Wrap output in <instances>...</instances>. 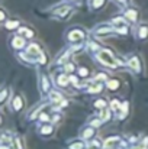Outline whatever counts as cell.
Instances as JSON below:
<instances>
[{"mask_svg": "<svg viewBox=\"0 0 148 149\" xmlns=\"http://www.w3.org/2000/svg\"><path fill=\"white\" fill-rule=\"evenodd\" d=\"M97 59L102 62V64L107 65V67H116V65H118V61L113 58V55H112L107 49L100 51L97 54Z\"/></svg>", "mask_w": 148, "mask_h": 149, "instance_id": "1", "label": "cell"}, {"mask_svg": "<svg viewBox=\"0 0 148 149\" xmlns=\"http://www.w3.org/2000/svg\"><path fill=\"white\" fill-rule=\"evenodd\" d=\"M84 38V35H83V32L81 31H79V29H74L73 32H70V36H68V39L73 42V41H81Z\"/></svg>", "mask_w": 148, "mask_h": 149, "instance_id": "2", "label": "cell"}, {"mask_svg": "<svg viewBox=\"0 0 148 149\" xmlns=\"http://www.w3.org/2000/svg\"><path fill=\"white\" fill-rule=\"evenodd\" d=\"M128 65L132 68V70H135V71H140L141 70V65H140V59L137 58V56H132L129 61H128Z\"/></svg>", "mask_w": 148, "mask_h": 149, "instance_id": "3", "label": "cell"}, {"mask_svg": "<svg viewBox=\"0 0 148 149\" xmlns=\"http://www.w3.org/2000/svg\"><path fill=\"white\" fill-rule=\"evenodd\" d=\"M68 81H70V77H67L65 74H61V75L57 77V84L61 86V87H65L68 84Z\"/></svg>", "mask_w": 148, "mask_h": 149, "instance_id": "4", "label": "cell"}, {"mask_svg": "<svg viewBox=\"0 0 148 149\" xmlns=\"http://www.w3.org/2000/svg\"><path fill=\"white\" fill-rule=\"evenodd\" d=\"M39 52H41V49H39V47H38L36 44H31V45L28 47V54H29V55H34V56H35V55H38Z\"/></svg>", "mask_w": 148, "mask_h": 149, "instance_id": "5", "label": "cell"}, {"mask_svg": "<svg viewBox=\"0 0 148 149\" xmlns=\"http://www.w3.org/2000/svg\"><path fill=\"white\" fill-rule=\"evenodd\" d=\"M12 45H13L15 48H22V47L25 45V41H23V38H20V36H15L13 41H12Z\"/></svg>", "mask_w": 148, "mask_h": 149, "instance_id": "6", "label": "cell"}, {"mask_svg": "<svg viewBox=\"0 0 148 149\" xmlns=\"http://www.w3.org/2000/svg\"><path fill=\"white\" fill-rule=\"evenodd\" d=\"M137 10H134V9H131V10H128L126 13H125V17L128 19V20H131V22H135L137 20Z\"/></svg>", "mask_w": 148, "mask_h": 149, "instance_id": "7", "label": "cell"}, {"mask_svg": "<svg viewBox=\"0 0 148 149\" xmlns=\"http://www.w3.org/2000/svg\"><path fill=\"white\" fill-rule=\"evenodd\" d=\"M112 31H113V29H112L110 26H102L100 29L96 31V35H97V36H103V35H106V33H110Z\"/></svg>", "mask_w": 148, "mask_h": 149, "instance_id": "8", "label": "cell"}, {"mask_svg": "<svg viewBox=\"0 0 148 149\" xmlns=\"http://www.w3.org/2000/svg\"><path fill=\"white\" fill-rule=\"evenodd\" d=\"M116 143H118V138H109V139H106V142H105V148L112 149Z\"/></svg>", "mask_w": 148, "mask_h": 149, "instance_id": "9", "label": "cell"}, {"mask_svg": "<svg viewBox=\"0 0 148 149\" xmlns=\"http://www.w3.org/2000/svg\"><path fill=\"white\" fill-rule=\"evenodd\" d=\"M138 35H140V38H147L148 35V26L147 25H142V26H140V29H138Z\"/></svg>", "mask_w": 148, "mask_h": 149, "instance_id": "10", "label": "cell"}, {"mask_svg": "<svg viewBox=\"0 0 148 149\" xmlns=\"http://www.w3.org/2000/svg\"><path fill=\"white\" fill-rule=\"evenodd\" d=\"M106 86H107L109 90H116V88L119 87V81H118V80H109Z\"/></svg>", "mask_w": 148, "mask_h": 149, "instance_id": "11", "label": "cell"}, {"mask_svg": "<svg viewBox=\"0 0 148 149\" xmlns=\"http://www.w3.org/2000/svg\"><path fill=\"white\" fill-rule=\"evenodd\" d=\"M49 99L52 101H55V103H58V101H61V94L58 91H51L49 93Z\"/></svg>", "mask_w": 148, "mask_h": 149, "instance_id": "12", "label": "cell"}, {"mask_svg": "<svg viewBox=\"0 0 148 149\" xmlns=\"http://www.w3.org/2000/svg\"><path fill=\"white\" fill-rule=\"evenodd\" d=\"M20 107H22V97H16L15 99V101H13V109L18 111V110H20Z\"/></svg>", "mask_w": 148, "mask_h": 149, "instance_id": "13", "label": "cell"}, {"mask_svg": "<svg viewBox=\"0 0 148 149\" xmlns=\"http://www.w3.org/2000/svg\"><path fill=\"white\" fill-rule=\"evenodd\" d=\"M7 29H16V28H19V22L18 20H10L9 23H6L4 25Z\"/></svg>", "mask_w": 148, "mask_h": 149, "instance_id": "14", "label": "cell"}, {"mask_svg": "<svg viewBox=\"0 0 148 149\" xmlns=\"http://www.w3.org/2000/svg\"><path fill=\"white\" fill-rule=\"evenodd\" d=\"M121 106H122V104H121L118 100H112V103H110V109H112L113 111L119 110V109H121Z\"/></svg>", "mask_w": 148, "mask_h": 149, "instance_id": "15", "label": "cell"}, {"mask_svg": "<svg viewBox=\"0 0 148 149\" xmlns=\"http://www.w3.org/2000/svg\"><path fill=\"white\" fill-rule=\"evenodd\" d=\"M93 133H95V130H93V127H89V129H86L84 132H83V138L84 139H87V138H90V136H93Z\"/></svg>", "mask_w": 148, "mask_h": 149, "instance_id": "16", "label": "cell"}, {"mask_svg": "<svg viewBox=\"0 0 148 149\" xmlns=\"http://www.w3.org/2000/svg\"><path fill=\"white\" fill-rule=\"evenodd\" d=\"M121 109H122V113H121V119L122 117H125V114H126V111H128V101H123L122 103V106H121Z\"/></svg>", "mask_w": 148, "mask_h": 149, "instance_id": "17", "label": "cell"}, {"mask_svg": "<svg viewBox=\"0 0 148 149\" xmlns=\"http://www.w3.org/2000/svg\"><path fill=\"white\" fill-rule=\"evenodd\" d=\"M109 117H110V116H109V110H107V109H103L102 113H100V119L106 122V120H109Z\"/></svg>", "mask_w": 148, "mask_h": 149, "instance_id": "18", "label": "cell"}, {"mask_svg": "<svg viewBox=\"0 0 148 149\" xmlns=\"http://www.w3.org/2000/svg\"><path fill=\"white\" fill-rule=\"evenodd\" d=\"M105 1H106V0H93V1H92V7H93V9H99Z\"/></svg>", "mask_w": 148, "mask_h": 149, "instance_id": "19", "label": "cell"}, {"mask_svg": "<svg viewBox=\"0 0 148 149\" xmlns=\"http://www.w3.org/2000/svg\"><path fill=\"white\" fill-rule=\"evenodd\" d=\"M49 88V83L47 77H42V91H47Z\"/></svg>", "mask_w": 148, "mask_h": 149, "instance_id": "20", "label": "cell"}, {"mask_svg": "<svg viewBox=\"0 0 148 149\" xmlns=\"http://www.w3.org/2000/svg\"><path fill=\"white\" fill-rule=\"evenodd\" d=\"M52 132V126H42V129H41V133H44V135H49Z\"/></svg>", "mask_w": 148, "mask_h": 149, "instance_id": "21", "label": "cell"}, {"mask_svg": "<svg viewBox=\"0 0 148 149\" xmlns=\"http://www.w3.org/2000/svg\"><path fill=\"white\" fill-rule=\"evenodd\" d=\"M20 33H26L28 38H32V36H34L32 31H29V29H26V28H20Z\"/></svg>", "mask_w": 148, "mask_h": 149, "instance_id": "22", "label": "cell"}, {"mask_svg": "<svg viewBox=\"0 0 148 149\" xmlns=\"http://www.w3.org/2000/svg\"><path fill=\"white\" fill-rule=\"evenodd\" d=\"M95 106L99 107V109H105V107H106V101H105V100H97V101L95 103Z\"/></svg>", "mask_w": 148, "mask_h": 149, "instance_id": "23", "label": "cell"}, {"mask_svg": "<svg viewBox=\"0 0 148 149\" xmlns=\"http://www.w3.org/2000/svg\"><path fill=\"white\" fill-rule=\"evenodd\" d=\"M65 71L71 74V72L74 71V64H73V62H70V64H67V65H65Z\"/></svg>", "mask_w": 148, "mask_h": 149, "instance_id": "24", "label": "cell"}, {"mask_svg": "<svg viewBox=\"0 0 148 149\" xmlns=\"http://www.w3.org/2000/svg\"><path fill=\"white\" fill-rule=\"evenodd\" d=\"M79 74H80L81 77H86V75L89 74V71H87V68H80V70H79Z\"/></svg>", "mask_w": 148, "mask_h": 149, "instance_id": "25", "label": "cell"}, {"mask_svg": "<svg viewBox=\"0 0 148 149\" xmlns=\"http://www.w3.org/2000/svg\"><path fill=\"white\" fill-rule=\"evenodd\" d=\"M83 148V143L81 142H77V143H74V145H71L70 149H81Z\"/></svg>", "mask_w": 148, "mask_h": 149, "instance_id": "26", "label": "cell"}, {"mask_svg": "<svg viewBox=\"0 0 148 149\" xmlns=\"http://www.w3.org/2000/svg\"><path fill=\"white\" fill-rule=\"evenodd\" d=\"M7 93H9V91H7V88H4V90L1 91V97H0V100H1V103H3L4 100H6V97H7Z\"/></svg>", "mask_w": 148, "mask_h": 149, "instance_id": "27", "label": "cell"}, {"mask_svg": "<svg viewBox=\"0 0 148 149\" xmlns=\"http://www.w3.org/2000/svg\"><path fill=\"white\" fill-rule=\"evenodd\" d=\"M89 47H90V51H97L99 49L97 44H95V42H90V44H89Z\"/></svg>", "mask_w": 148, "mask_h": 149, "instance_id": "28", "label": "cell"}, {"mask_svg": "<svg viewBox=\"0 0 148 149\" xmlns=\"http://www.w3.org/2000/svg\"><path fill=\"white\" fill-rule=\"evenodd\" d=\"M102 122H103L102 119H96V120H93V122H92V126H95V127H97V126H99V125H100V123H102Z\"/></svg>", "mask_w": 148, "mask_h": 149, "instance_id": "29", "label": "cell"}, {"mask_svg": "<svg viewBox=\"0 0 148 149\" xmlns=\"http://www.w3.org/2000/svg\"><path fill=\"white\" fill-rule=\"evenodd\" d=\"M70 81H71L73 84H77V77H74V75H70Z\"/></svg>", "mask_w": 148, "mask_h": 149, "instance_id": "30", "label": "cell"}, {"mask_svg": "<svg viewBox=\"0 0 148 149\" xmlns=\"http://www.w3.org/2000/svg\"><path fill=\"white\" fill-rule=\"evenodd\" d=\"M49 117H48V114H45V113H42L41 114V120H48Z\"/></svg>", "mask_w": 148, "mask_h": 149, "instance_id": "31", "label": "cell"}, {"mask_svg": "<svg viewBox=\"0 0 148 149\" xmlns=\"http://www.w3.org/2000/svg\"><path fill=\"white\" fill-rule=\"evenodd\" d=\"M116 1H118V3H121V4H125V1H126V0H116Z\"/></svg>", "mask_w": 148, "mask_h": 149, "instance_id": "32", "label": "cell"}]
</instances>
